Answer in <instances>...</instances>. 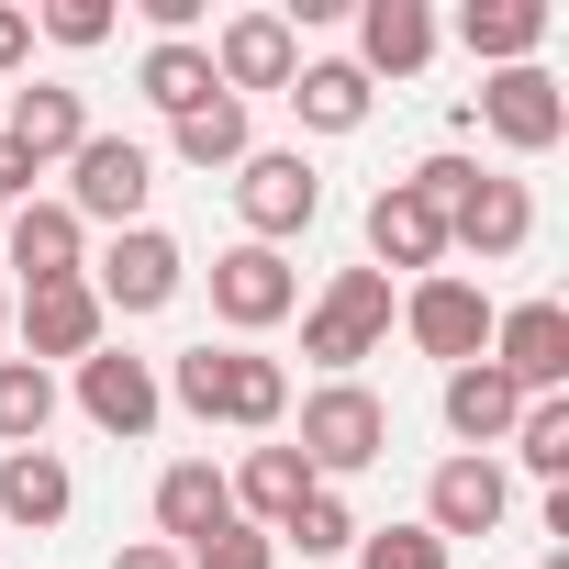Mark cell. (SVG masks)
<instances>
[{"label": "cell", "instance_id": "obj_1", "mask_svg": "<svg viewBox=\"0 0 569 569\" xmlns=\"http://www.w3.org/2000/svg\"><path fill=\"white\" fill-rule=\"evenodd\" d=\"M302 469L336 491V480H358V469H380L391 458V402L369 391V380H325V391H302Z\"/></svg>", "mask_w": 569, "mask_h": 569}, {"label": "cell", "instance_id": "obj_2", "mask_svg": "<svg viewBox=\"0 0 569 569\" xmlns=\"http://www.w3.org/2000/svg\"><path fill=\"white\" fill-rule=\"evenodd\" d=\"M380 336H391V279L380 268H336L313 291V313H302V358L325 380H358V358H380Z\"/></svg>", "mask_w": 569, "mask_h": 569}, {"label": "cell", "instance_id": "obj_3", "mask_svg": "<svg viewBox=\"0 0 569 569\" xmlns=\"http://www.w3.org/2000/svg\"><path fill=\"white\" fill-rule=\"evenodd\" d=\"M234 212H246V246H291V234H313V212H325V168H313L302 146H257V157L234 168Z\"/></svg>", "mask_w": 569, "mask_h": 569}, {"label": "cell", "instance_id": "obj_4", "mask_svg": "<svg viewBox=\"0 0 569 569\" xmlns=\"http://www.w3.org/2000/svg\"><path fill=\"white\" fill-rule=\"evenodd\" d=\"M179 279H190L179 234H157V223H123V234L90 257V302L134 325V313H168V302H179Z\"/></svg>", "mask_w": 569, "mask_h": 569}, {"label": "cell", "instance_id": "obj_5", "mask_svg": "<svg viewBox=\"0 0 569 569\" xmlns=\"http://www.w3.org/2000/svg\"><path fill=\"white\" fill-rule=\"evenodd\" d=\"M491 291H480V279H458V268H436V279H413V291H402V336L436 358V369H469L480 347H491Z\"/></svg>", "mask_w": 569, "mask_h": 569}, {"label": "cell", "instance_id": "obj_6", "mask_svg": "<svg viewBox=\"0 0 569 569\" xmlns=\"http://www.w3.org/2000/svg\"><path fill=\"white\" fill-rule=\"evenodd\" d=\"M146 190H157V157L134 146V134H90L79 157H68V212L79 223H146Z\"/></svg>", "mask_w": 569, "mask_h": 569}, {"label": "cell", "instance_id": "obj_7", "mask_svg": "<svg viewBox=\"0 0 569 569\" xmlns=\"http://www.w3.org/2000/svg\"><path fill=\"white\" fill-rule=\"evenodd\" d=\"M525 402H547V391H569V302H513V313H491V347H480Z\"/></svg>", "mask_w": 569, "mask_h": 569}, {"label": "cell", "instance_id": "obj_8", "mask_svg": "<svg viewBox=\"0 0 569 569\" xmlns=\"http://www.w3.org/2000/svg\"><path fill=\"white\" fill-rule=\"evenodd\" d=\"M201 57H212V90H223V101H246V90H291L302 34H291V12H234Z\"/></svg>", "mask_w": 569, "mask_h": 569}, {"label": "cell", "instance_id": "obj_9", "mask_svg": "<svg viewBox=\"0 0 569 569\" xmlns=\"http://www.w3.org/2000/svg\"><path fill=\"white\" fill-rule=\"evenodd\" d=\"M291 302H302V279H291V257H279V246H223V257H212V313H223L234 336L291 325Z\"/></svg>", "mask_w": 569, "mask_h": 569}, {"label": "cell", "instance_id": "obj_10", "mask_svg": "<svg viewBox=\"0 0 569 569\" xmlns=\"http://www.w3.org/2000/svg\"><path fill=\"white\" fill-rule=\"evenodd\" d=\"M480 123H491V146L547 157V146L569 134V90H558L547 68H491V79H480Z\"/></svg>", "mask_w": 569, "mask_h": 569}, {"label": "cell", "instance_id": "obj_11", "mask_svg": "<svg viewBox=\"0 0 569 569\" xmlns=\"http://www.w3.org/2000/svg\"><path fill=\"white\" fill-rule=\"evenodd\" d=\"M79 413L101 425V436H157V413H168V391H157V358H123V347H90L79 358Z\"/></svg>", "mask_w": 569, "mask_h": 569}, {"label": "cell", "instance_id": "obj_12", "mask_svg": "<svg viewBox=\"0 0 569 569\" xmlns=\"http://www.w3.org/2000/svg\"><path fill=\"white\" fill-rule=\"evenodd\" d=\"M0 268H23V291H57V279H90V223L68 201H23L0 223Z\"/></svg>", "mask_w": 569, "mask_h": 569}, {"label": "cell", "instance_id": "obj_13", "mask_svg": "<svg viewBox=\"0 0 569 569\" xmlns=\"http://www.w3.org/2000/svg\"><path fill=\"white\" fill-rule=\"evenodd\" d=\"M447 246H458V257H480V268L525 257V246H536V190H525V179H491V168H480V179H469V201L447 212Z\"/></svg>", "mask_w": 569, "mask_h": 569}, {"label": "cell", "instance_id": "obj_14", "mask_svg": "<svg viewBox=\"0 0 569 569\" xmlns=\"http://www.w3.org/2000/svg\"><path fill=\"white\" fill-rule=\"evenodd\" d=\"M0 134H12L34 168H68L79 146H90V101L68 90V79H34V90H0Z\"/></svg>", "mask_w": 569, "mask_h": 569}, {"label": "cell", "instance_id": "obj_15", "mask_svg": "<svg viewBox=\"0 0 569 569\" xmlns=\"http://www.w3.org/2000/svg\"><path fill=\"white\" fill-rule=\"evenodd\" d=\"M502 513H513L502 458H436V480H425V536H491Z\"/></svg>", "mask_w": 569, "mask_h": 569}, {"label": "cell", "instance_id": "obj_16", "mask_svg": "<svg viewBox=\"0 0 569 569\" xmlns=\"http://www.w3.org/2000/svg\"><path fill=\"white\" fill-rule=\"evenodd\" d=\"M12 325H23V347H34V369H57V358L79 369V358L101 347V325H112V313L90 302V279H57V291H23V302H12Z\"/></svg>", "mask_w": 569, "mask_h": 569}, {"label": "cell", "instance_id": "obj_17", "mask_svg": "<svg viewBox=\"0 0 569 569\" xmlns=\"http://www.w3.org/2000/svg\"><path fill=\"white\" fill-rule=\"evenodd\" d=\"M436 413H447V436H458V458H491L502 436H513V413H525V391L491 369V358H469V369H447V391H436Z\"/></svg>", "mask_w": 569, "mask_h": 569}, {"label": "cell", "instance_id": "obj_18", "mask_svg": "<svg viewBox=\"0 0 569 569\" xmlns=\"http://www.w3.org/2000/svg\"><path fill=\"white\" fill-rule=\"evenodd\" d=\"M425 57H436V12L425 0H358V79H425Z\"/></svg>", "mask_w": 569, "mask_h": 569}, {"label": "cell", "instance_id": "obj_19", "mask_svg": "<svg viewBox=\"0 0 569 569\" xmlns=\"http://www.w3.org/2000/svg\"><path fill=\"white\" fill-rule=\"evenodd\" d=\"M436 257H447V223H436L402 179H380V190H369V268H380V279H391V268L436 279Z\"/></svg>", "mask_w": 569, "mask_h": 569}, {"label": "cell", "instance_id": "obj_20", "mask_svg": "<svg viewBox=\"0 0 569 569\" xmlns=\"http://www.w3.org/2000/svg\"><path fill=\"white\" fill-rule=\"evenodd\" d=\"M212 525H234L223 469H212V458H168V469H157V547H179V558H190Z\"/></svg>", "mask_w": 569, "mask_h": 569}, {"label": "cell", "instance_id": "obj_21", "mask_svg": "<svg viewBox=\"0 0 569 569\" xmlns=\"http://www.w3.org/2000/svg\"><path fill=\"white\" fill-rule=\"evenodd\" d=\"M223 491H234V525H257V536H279V525H291V513H302V502L325 491V480L302 469V447H246V469H234Z\"/></svg>", "mask_w": 569, "mask_h": 569}, {"label": "cell", "instance_id": "obj_22", "mask_svg": "<svg viewBox=\"0 0 569 569\" xmlns=\"http://www.w3.org/2000/svg\"><path fill=\"white\" fill-rule=\"evenodd\" d=\"M68 502H79V480H68L57 447H12V458H0V525L46 536V525H68Z\"/></svg>", "mask_w": 569, "mask_h": 569}, {"label": "cell", "instance_id": "obj_23", "mask_svg": "<svg viewBox=\"0 0 569 569\" xmlns=\"http://www.w3.org/2000/svg\"><path fill=\"white\" fill-rule=\"evenodd\" d=\"M291 413V369L257 358V347H223V380H212V425H246V436H279Z\"/></svg>", "mask_w": 569, "mask_h": 569}, {"label": "cell", "instance_id": "obj_24", "mask_svg": "<svg viewBox=\"0 0 569 569\" xmlns=\"http://www.w3.org/2000/svg\"><path fill=\"white\" fill-rule=\"evenodd\" d=\"M369 101H380V90H369L347 57H302V68H291V112H302V134H358Z\"/></svg>", "mask_w": 569, "mask_h": 569}, {"label": "cell", "instance_id": "obj_25", "mask_svg": "<svg viewBox=\"0 0 569 569\" xmlns=\"http://www.w3.org/2000/svg\"><path fill=\"white\" fill-rule=\"evenodd\" d=\"M458 46H469L480 68H536V46H547V0H469V12H458Z\"/></svg>", "mask_w": 569, "mask_h": 569}, {"label": "cell", "instance_id": "obj_26", "mask_svg": "<svg viewBox=\"0 0 569 569\" xmlns=\"http://www.w3.org/2000/svg\"><path fill=\"white\" fill-rule=\"evenodd\" d=\"M134 90H146L168 123H179V112H201V101H223V90H212V57H201V34H179V46H146V57H134Z\"/></svg>", "mask_w": 569, "mask_h": 569}, {"label": "cell", "instance_id": "obj_27", "mask_svg": "<svg viewBox=\"0 0 569 569\" xmlns=\"http://www.w3.org/2000/svg\"><path fill=\"white\" fill-rule=\"evenodd\" d=\"M168 157H179V168H246V157H257L246 101H201V112H179V123H168Z\"/></svg>", "mask_w": 569, "mask_h": 569}, {"label": "cell", "instance_id": "obj_28", "mask_svg": "<svg viewBox=\"0 0 569 569\" xmlns=\"http://www.w3.org/2000/svg\"><path fill=\"white\" fill-rule=\"evenodd\" d=\"M502 447H513V469H525V480H547V491H569V391H547V402H525Z\"/></svg>", "mask_w": 569, "mask_h": 569}, {"label": "cell", "instance_id": "obj_29", "mask_svg": "<svg viewBox=\"0 0 569 569\" xmlns=\"http://www.w3.org/2000/svg\"><path fill=\"white\" fill-rule=\"evenodd\" d=\"M46 425H57V369L0 358V458H12V447H46Z\"/></svg>", "mask_w": 569, "mask_h": 569}, {"label": "cell", "instance_id": "obj_30", "mask_svg": "<svg viewBox=\"0 0 569 569\" xmlns=\"http://www.w3.org/2000/svg\"><path fill=\"white\" fill-rule=\"evenodd\" d=\"M279 547H302V558H358V513H347V491H313L291 525H279Z\"/></svg>", "mask_w": 569, "mask_h": 569}, {"label": "cell", "instance_id": "obj_31", "mask_svg": "<svg viewBox=\"0 0 569 569\" xmlns=\"http://www.w3.org/2000/svg\"><path fill=\"white\" fill-rule=\"evenodd\" d=\"M358 569H447V536H425V525H358Z\"/></svg>", "mask_w": 569, "mask_h": 569}, {"label": "cell", "instance_id": "obj_32", "mask_svg": "<svg viewBox=\"0 0 569 569\" xmlns=\"http://www.w3.org/2000/svg\"><path fill=\"white\" fill-rule=\"evenodd\" d=\"M34 34H46V46H68V57H90V46H112V0H46Z\"/></svg>", "mask_w": 569, "mask_h": 569}, {"label": "cell", "instance_id": "obj_33", "mask_svg": "<svg viewBox=\"0 0 569 569\" xmlns=\"http://www.w3.org/2000/svg\"><path fill=\"white\" fill-rule=\"evenodd\" d=\"M190 569H279V536H257V525H212V536L190 547Z\"/></svg>", "mask_w": 569, "mask_h": 569}, {"label": "cell", "instance_id": "obj_34", "mask_svg": "<svg viewBox=\"0 0 569 569\" xmlns=\"http://www.w3.org/2000/svg\"><path fill=\"white\" fill-rule=\"evenodd\" d=\"M34 179H46V168H34L12 134H0V212H23V201H34Z\"/></svg>", "mask_w": 569, "mask_h": 569}, {"label": "cell", "instance_id": "obj_35", "mask_svg": "<svg viewBox=\"0 0 569 569\" xmlns=\"http://www.w3.org/2000/svg\"><path fill=\"white\" fill-rule=\"evenodd\" d=\"M34 57V12H23V0H0V79H12Z\"/></svg>", "mask_w": 569, "mask_h": 569}, {"label": "cell", "instance_id": "obj_36", "mask_svg": "<svg viewBox=\"0 0 569 569\" xmlns=\"http://www.w3.org/2000/svg\"><path fill=\"white\" fill-rule=\"evenodd\" d=\"M112 569H190L179 547H157V536H134V547H112Z\"/></svg>", "mask_w": 569, "mask_h": 569}, {"label": "cell", "instance_id": "obj_37", "mask_svg": "<svg viewBox=\"0 0 569 569\" xmlns=\"http://www.w3.org/2000/svg\"><path fill=\"white\" fill-rule=\"evenodd\" d=\"M0 336H12V291H0Z\"/></svg>", "mask_w": 569, "mask_h": 569}, {"label": "cell", "instance_id": "obj_38", "mask_svg": "<svg viewBox=\"0 0 569 569\" xmlns=\"http://www.w3.org/2000/svg\"><path fill=\"white\" fill-rule=\"evenodd\" d=\"M0 223H12V212H0Z\"/></svg>", "mask_w": 569, "mask_h": 569}]
</instances>
